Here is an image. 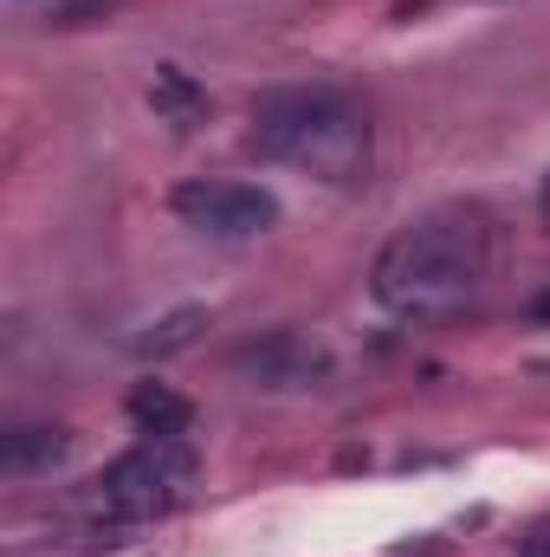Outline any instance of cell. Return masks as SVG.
Returning a JSON list of instances; mask_svg holds the SVG:
<instances>
[{
    "mask_svg": "<svg viewBox=\"0 0 550 557\" xmlns=\"http://www.w3.org/2000/svg\"><path fill=\"white\" fill-rule=\"evenodd\" d=\"M492 278V227L486 214L473 208H440V214H421L414 227H402L376 273L370 292L389 318L402 324H440L453 311H466Z\"/></svg>",
    "mask_w": 550,
    "mask_h": 557,
    "instance_id": "cell-1",
    "label": "cell"
},
{
    "mask_svg": "<svg viewBox=\"0 0 550 557\" xmlns=\"http://www.w3.org/2000/svg\"><path fill=\"white\" fill-rule=\"evenodd\" d=\"M253 143L285 169H304L330 188L370 175V117L337 91H273L253 104Z\"/></svg>",
    "mask_w": 550,
    "mask_h": 557,
    "instance_id": "cell-2",
    "label": "cell"
},
{
    "mask_svg": "<svg viewBox=\"0 0 550 557\" xmlns=\"http://www.w3.org/2000/svg\"><path fill=\"white\" fill-rule=\"evenodd\" d=\"M91 486L111 519H162L195 486V447L182 434H149L130 454H117Z\"/></svg>",
    "mask_w": 550,
    "mask_h": 557,
    "instance_id": "cell-3",
    "label": "cell"
},
{
    "mask_svg": "<svg viewBox=\"0 0 550 557\" xmlns=\"http://www.w3.org/2000/svg\"><path fill=\"white\" fill-rule=\"evenodd\" d=\"M175 221L195 227V234H214V240H253V234H273L278 227V201L253 182H182L168 195Z\"/></svg>",
    "mask_w": 550,
    "mask_h": 557,
    "instance_id": "cell-4",
    "label": "cell"
},
{
    "mask_svg": "<svg viewBox=\"0 0 550 557\" xmlns=\"http://www.w3.org/2000/svg\"><path fill=\"white\" fill-rule=\"evenodd\" d=\"M234 370L260 389H317V383H330V350L304 331H273V337L247 344L234 357Z\"/></svg>",
    "mask_w": 550,
    "mask_h": 557,
    "instance_id": "cell-5",
    "label": "cell"
},
{
    "mask_svg": "<svg viewBox=\"0 0 550 557\" xmlns=\"http://www.w3.org/2000/svg\"><path fill=\"white\" fill-rule=\"evenodd\" d=\"M65 447H72L65 428H13V434H0V467L7 473H39V467L65 460Z\"/></svg>",
    "mask_w": 550,
    "mask_h": 557,
    "instance_id": "cell-6",
    "label": "cell"
},
{
    "mask_svg": "<svg viewBox=\"0 0 550 557\" xmlns=\"http://www.w3.org/2000/svg\"><path fill=\"white\" fill-rule=\"evenodd\" d=\"M149 104H155L162 124H195V117L208 111V91H201L182 65H162V72L149 78Z\"/></svg>",
    "mask_w": 550,
    "mask_h": 557,
    "instance_id": "cell-7",
    "label": "cell"
},
{
    "mask_svg": "<svg viewBox=\"0 0 550 557\" xmlns=\"http://www.w3.org/2000/svg\"><path fill=\"white\" fill-rule=\"evenodd\" d=\"M130 416H137L142 434H188V421L195 409L168 389V383H137V396H130Z\"/></svg>",
    "mask_w": 550,
    "mask_h": 557,
    "instance_id": "cell-8",
    "label": "cell"
},
{
    "mask_svg": "<svg viewBox=\"0 0 550 557\" xmlns=\"http://www.w3.org/2000/svg\"><path fill=\"white\" fill-rule=\"evenodd\" d=\"M201 331H208V311H201V305H182V311H168V318H155V324L142 331L137 357H175V350H188Z\"/></svg>",
    "mask_w": 550,
    "mask_h": 557,
    "instance_id": "cell-9",
    "label": "cell"
},
{
    "mask_svg": "<svg viewBox=\"0 0 550 557\" xmlns=\"http://www.w3.org/2000/svg\"><path fill=\"white\" fill-rule=\"evenodd\" d=\"M532 311H538V318H550V292H545V298H538V305H532Z\"/></svg>",
    "mask_w": 550,
    "mask_h": 557,
    "instance_id": "cell-10",
    "label": "cell"
},
{
    "mask_svg": "<svg viewBox=\"0 0 550 557\" xmlns=\"http://www.w3.org/2000/svg\"><path fill=\"white\" fill-rule=\"evenodd\" d=\"M545 214H550V182H545Z\"/></svg>",
    "mask_w": 550,
    "mask_h": 557,
    "instance_id": "cell-11",
    "label": "cell"
}]
</instances>
